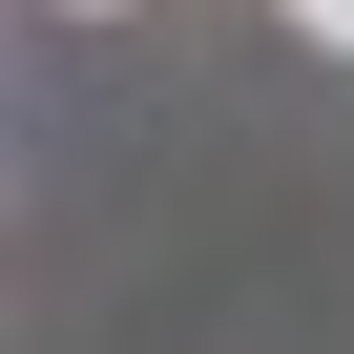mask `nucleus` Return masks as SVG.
<instances>
[{
	"label": "nucleus",
	"instance_id": "nucleus-1",
	"mask_svg": "<svg viewBox=\"0 0 354 354\" xmlns=\"http://www.w3.org/2000/svg\"><path fill=\"white\" fill-rule=\"evenodd\" d=\"M292 21H313V42H354V0H292Z\"/></svg>",
	"mask_w": 354,
	"mask_h": 354
}]
</instances>
